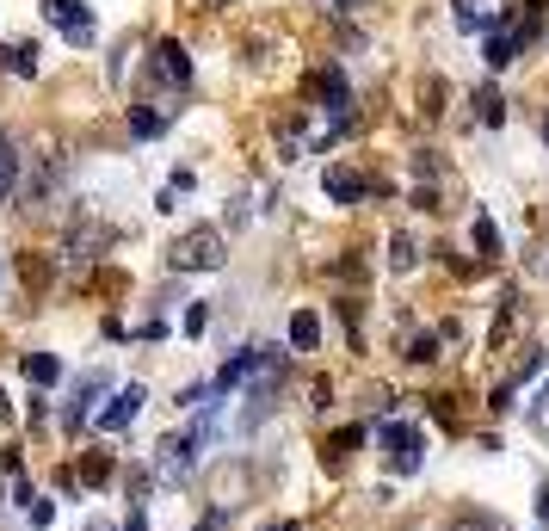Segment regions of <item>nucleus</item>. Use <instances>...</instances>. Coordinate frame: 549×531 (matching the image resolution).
<instances>
[{"label": "nucleus", "instance_id": "1", "mask_svg": "<svg viewBox=\"0 0 549 531\" xmlns=\"http://www.w3.org/2000/svg\"><path fill=\"white\" fill-rule=\"evenodd\" d=\"M173 266H198V272H216L223 266V235L216 229H192L173 241Z\"/></svg>", "mask_w": 549, "mask_h": 531}, {"label": "nucleus", "instance_id": "2", "mask_svg": "<svg viewBox=\"0 0 549 531\" xmlns=\"http://www.w3.org/2000/svg\"><path fill=\"white\" fill-rule=\"evenodd\" d=\"M383 451H389L395 476H414V470H420L426 439H420V427H408V420H389V427H383Z\"/></svg>", "mask_w": 549, "mask_h": 531}, {"label": "nucleus", "instance_id": "3", "mask_svg": "<svg viewBox=\"0 0 549 531\" xmlns=\"http://www.w3.org/2000/svg\"><path fill=\"white\" fill-rule=\"evenodd\" d=\"M44 19H50V25H56L75 50H87V44H93V13L81 7V0H44Z\"/></svg>", "mask_w": 549, "mask_h": 531}, {"label": "nucleus", "instance_id": "4", "mask_svg": "<svg viewBox=\"0 0 549 531\" xmlns=\"http://www.w3.org/2000/svg\"><path fill=\"white\" fill-rule=\"evenodd\" d=\"M142 402H149V389H142V383H124L118 396L99 408V433H124L130 420H136V408H142Z\"/></svg>", "mask_w": 549, "mask_h": 531}, {"label": "nucleus", "instance_id": "5", "mask_svg": "<svg viewBox=\"0 0 549 531\" xmlns=\"http://www.w3.org/2000/svg\"><path fill=\"white\" fill-rule=\"evenodd\" d=\"M155 75H167L173 87H192V56L179 50V44H161L155 50Z\"/></svg>", "mask_w": 549, "mask_h": 531}, {"label": "nucleus", "instance_id": "6", "mask_svg": "<svg viewBox=\"0 0 549 531\" xmlns=\"http://www.w3.org/2000/svg\"><path fill=\"white\" fill-rule=\"evenodd\" d=\"M266 365V352H235V359L223 365V371H216V389H235V383H247L253 371H260Z\"/></svg>", "mask_w": 549, "mask_h": 531}, {"label": "nucleus", "instance_id": "7", "mask_svg": "<svg viewBox=\"0 0 549 531\" xmlns=\"http://www.w3.org/2000/svg\"><path fill=\"white\" fill-rule=\"evenodd\" d=\"M327 198H340V204H358L364 198V180L352 167H327Z\"/></svg>", "mask_w": 549, "mask_h": 531}, {"label": "nucleus", "instance_id": "8", "mask_svg": "<svg viewBox=\"0 0 549 531\" xmlns=\"http://www.w3.org/2000/svg\"><path fill=\"white\" fill-rule=\"evenodd\" d=\"M99 396H105V377H87V383L75 389V408H68V427H75V433L87 427V408H93Z\"/></svg>", "mask_w": 549, "mask_h": 531}, {"label": "nucleus", "instance_id": "9", "mask_svg": "<svg viewBox=\"0 0 549 531\" xmlns=\"http://www.w3.org/2000/svg\"><path fill=\"white\" fill-rule=\"evenodd\" d=\"M25 377L38 383V389H50L62 377V359H56V352H25Z\"/></svg>", "mask_w": 549, "mask_h": 531}, {"label": "nucleus", "instance_id": "10", "mask_svg": "<svg viewBox=\"0 0 549 531\" xmlns=\"http://www.w3.org/2000/svg\"><path fill=\"white\" fill-rule=\"evenodd\" d=\"M13 186H19V149L7 143V136H0V204L13 198Z\"/></svg>", "mask_w": 549, "mask_h": 531}, {"label": "nucleus", "instance_id": "11", "mask_svg": "<svg viewBox=\"0 0 549 531\" xmlns=\"http://www.w3.org/2000/svg\"><path fill=\"white\" fill-rule=\"evenodd\" d=\"M290 340H297L303 352H315V346H321V322H315L309 309H297V315H290Z\"/></svg>", "mask_w": 549, "mask_h": 531}, {"label": "nucleus", "instance_id": "12", "mask_svg": "<svg viewBox=\"0 0 549 531\" xmlns=\"http://www.w3.org/2000/svg\"><path fill=\"white\" fill-rule=\"evenodd\" d=\"M0 62H7L13 75H25V81L38 75V50H25V44H0Z\"/></svg>", "mask_w": 549, "mask_h": 531}, {"label": "nucleus", "instance_id": "13", "mask_svg": "<svg viewBox=\"0 0 549 531\" xmlns=\"http://www.w3.org/2000/svg\"><path fill=\"white\" fill-rule=\"evenodd\" d=\"M130 130H136V136H161V130H167V112H155V105H142V99H136Z\"/></svg>", "mask_w": 549, "mask_h": 531}, {"label": "nucleus", "instance_id": "14", "mask_svg": "<svg viewBox=\"0 0 549 531\" xmlns=\"http://www.w3.org/2000/svg\"><path fill=\"white\" fill-rule=\"evenodd\" d=\"M475 118H482V124H500V118H506V99H500L494 87H482V93H475Z\"/></svg>", "mask_w": 549, "mask_h": 531}, {"label": "nucleus", "instance_id": "15", "mask_svg": "<svg viewBox=\"0 0 549 531\" xmlns=\"http://www.w3.org/2000/svg\"><path fill=\"white\" fill-rule=\"evenodd\" d=\"M315 93H321L327 105H334V112H340V105H346V81L334 75V68H327V75H315Z\"/></svg>", "mask_w": 549, "mask_h": 531}, {"label": "nucleus", "instance_id": "16", "mask_svg": "<svg viewBox=\"0 0 549 531\" xmlns=\"http://www.w3.org/2000/svg\"><path fill=\"white\" fill-rule=\"evenodd\" d=\"M81 476L99 488V482H112V457H105V451H87V464H81Z\"/></svg>", "mask_w": 549, "mask_h": 531}, {"label": "nucleus", "instance_id": "17", "mask_svg": "<svg viewBox=\"0 0 549 531\" xmlns=\"http://www.w3.org/2000/svg\"><path fill=\"white\" fill-rule=\"evenodd\" d=\"M475 247H482V254H488V260L500 254V229H494L488 217H482V223H475Z\"/></svg>", "mask_w": 549, "mask_h": 531}, {"label": "nucleus", "instance_id": "18", "mask_svg": "<svg viewBox=\"0 0 549 531\" xmlns=\"http://www.w3.org/2000/svg\"><path fill=\"white\" fill-rule=\"evenodd\" d=\"M358 439H364V433H358V427H346V433H334V439H327V451H334V457H346Z\"/></svg>", "mask_w": 549, "mask_h": 531}, {"label": "nucleus", "instance_id": "19", "mask_svg": "<svg viewBox=\"0 0 549 531\" xmlns=\"http://www.w3.org/2000/svg\"><path fill=\"white\" fill-rule=\"evenodd\" d=\"M408 359H420V365H426V359H438V334H420V340H414V352H408Z\"/></svg>", "mask_w": 549, "mask_h": 531}, {"label": "nucleus", "instance_id": "20", "mask_svg": "<svg viewBox=\"0 0 549 531\" xmlns=\"http://www.w3.org/2000/svg\"><path fill=\"white\" fill-rule=\"evenodd\" d=\"M25 513H31V525H50V519H56V501H31Z\"/></svg>", "mask_w": 549, "mask_h": 531}, {"label": "nucleus", "instance_id": "21", "mask_svg": "<svg viewBox=\"0 0 549 531\" xmlns=\"http://www.w3.org/2000/svg\"><path fill=\"white\" fill-rule=\"evenodd\" d=\"M451 531H500V525H494V519H457Z\"/></svg>", "mask_w": 549, "mask_h": 531}, {"label": "nucleus", "instance_id": "22", "mask_svg": "<svg viewBox=\"0 0 549 531\" xmlns=\"http://www.w3.org/2000/svg\"><path fill=\"white\" fill-rule=\"evenodd\" d=\"M537 519L549 525V482H543V494H537Z\"/></svg>", "mask_w": 549, "mask_h": 531}, {"label": "nucleus", "instance_id": "23", "mask_svg": "<svg viewBox=\"0 0 549 531\" xmlns=\"http://www.w3.org/2000/svg\"><path fill=\"white\" fill-rule=\"evenodd\" d=\"M124 531H149V519H142V513H130V525Z\"/></svg>", "mask_w": 549, "mask_h": 531}, {"label": "nucleus", "instance_id": "24", "mask_svg": "<svg viewBox=\"0 0 549 531\" xmlns=\"http://www.w3.org/2000/svg\"><path fill=\"white\" fill-rule=\"evenodd\" d=\"M272 531H297V525H272Z\"/></svg>", "mask_w": 549, "mask_h": 531}, {"label": "nucleus", "instance_id": "25", "mask_svg": "<svg viewBox=\"0 0 549 531\" xmlns=\"http://www.w3.org/2000/svg\"><path fill=\"white\" fill-rule=\"evenodd\" d=\"M340 7H358V0H340Z\"/></svg>", "mask_w": 549, "mask_h": 531}, {"label": "nucleus", "instance_id": "26", "mask_svg": "<svg viewBox=\"0 0 549 531\" xmlns=\"http://www.w3.org/2000/svg\"><path fill=\"white\" fill-rule=\"evenodd\" d=\"M543 130H549V118H543Z\"/></svg>", "mask_w": 549, "mask_h": 531}, {"label": "nucleus", "instance_id": "27", "mask_svg": "<svg viewBox=\"0 0 549 531\" xmlns=\"http://www.w3.org/2000/svg\"><path fill=\"white\" fill-rule=\"evenodd\" d=\"M543 531H549V525H543Z\"/></svg>", "mask_w": 549, "mask_h": 531}]
</instances>
